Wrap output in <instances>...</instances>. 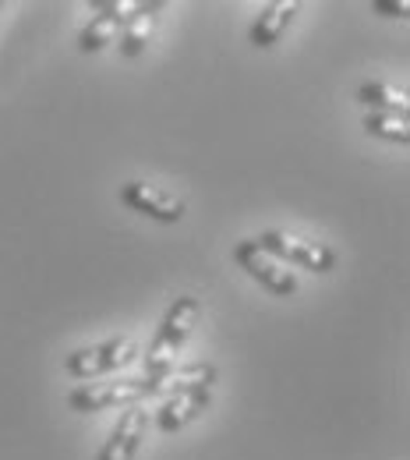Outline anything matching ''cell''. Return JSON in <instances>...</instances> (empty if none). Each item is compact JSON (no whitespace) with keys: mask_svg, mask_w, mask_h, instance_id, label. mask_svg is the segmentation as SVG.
Returning <instances> with one entry per match:
<instances>
[{"mask_svg":"<svg viewBox=\"0 0 410 460\" xmlns=\"http://www.w3.org/2000/svg\"><path fill=\"white\" fill-rule=\"evenodd\" d=\"M216 383V365L213 361H188L180 368H170L160 383V394L163 397H174V394H188V390H213Z\"/></svg>","mask_w":410,"mask_h":460,"instance_id":"7c38bea8","label":"cell"},{"mask_svg":"<svg viewBox=\"0 0 410 460\" xmlns=\"http://www.w3.org/2000/svg\"><path fill=\"white\" fill-rule=\"evenodd\" d=\"M266 255H273L276 262H293L308 273H333L336 270V252L322 241H304L293 237L287 230H262L258 237H251Z\"/></svg>","mask_w":410,"mask_h":460,"instance_id":"3957f363","label":"cell"},{"mask_svg":"<svg viewBox=\"0 0 410 460\" xmlns=\"http://www.w3.org/2000/svg\"><path fill=\"white\" fill-rule=\"evenodd\" d=\"M209 403H213V394H209V390L174 394V397H167L163 407L156 411V425H160V432H180V429H188Z\"/></svg>","mask_w":410,"mask_h":460,"instance_id":"30bf717a","label":"cell"},{"mask_svg":"<svg viewBox=\"0 0 410 460\" xmlns=\"http://www.w3.org/2000/svg\"><path fill=\"white\" fill-rule=\"evenodd\" d=\"M198 315H202V301H198V297H191V294L174 297V305L167 308V315H163V323H160L153 344L145 350V376H167V372L174 368L177 350L191 337Z\"/></svg>","mask_w":410,"mask_h":460,"instance_id":"6da1fadb","label":"cell"},{"mask_svg":"<svg viewBox=\"0 0 410 460\" xmlns=\"http://www.w3.org/2000/svg\"><path fill=\"white\" fill-rule=\"evenodd\" d=\"M371 7H375L379 14H393V18H407V14H410L407 0H404V4H393V0H375Z\"/></svg>","mask_w":410,"mask_h":460,"instance_id":"9a60e30c","label":"cell"},{"mask_svg":"<svg viewBox=\"0 0 410 460\" xmlns=\"http://www.w3.org/2000/svg\"><path fill=\"white\" fill-rule=\"evenodd\" d=\"M138 358V344L127 341V337H114V341H103L96 347H82L74 354H67L64 368L74 376V379H100V376H114L120 368H127L131 361Z\"/></svg>","mask_w":410,"mask_h":460,"instance_id":"277c9868","label":"cell"},{"mask_svg":"<svg viewBox=\"0 0 410 460\" xmlns=\"http://www.w3.org/2000/svg\"><path fill=\"white\" fill-rule=\"evenodd\" d=\"M301 11V4L297 0H273V4H266L262 11H258V18L251 22V32H248V40H251V47H258V50H269V47H276L280 43V36L291 29L293 14Z\"/></svg>","mask_w":410,"mask_h":460,"instance_id":"9c48e42d","label":"cell"},{"mask_svg":"<svg viewBox=\"0 0 410 460\" xmlns=\"http://www.w3.org/2000/svg\"><path fill=\"white\" fill-rule=\"evenodd\" d=\"M145 432H149V411H145L142 403L124 407V414L118 418V425H114V432H110L107 447L100 450L96 460H135L142 439H145Z\"/></svg>","mask_w":410,"mask_h":460,"instance_id":"ba28073f","label":"cell"},{"mask_svg":"<svg viewBox=\"0 0 410 460\" xmlns=\"http://www.w3.org/2000/svg\"><path fill=\"white\" fill-rule=\"evenodd\" d=\"M120 202L131 206L135 213H145L149 220H160V224H177L184 217V202L180 199L163 191L160 184H145V181H127L120 188Z\"/></svg>","mask_w":410,"mask_h":460,"instance_id":"8992f818","label":"cell"},{"mask_svg":"<svg viewBox=\"0 0 410 460\" xmlns=\"http://www.w3.org/2000/svg\"><path fill=\"white\" fill-rule=\"evenodd\" d=\"M364 131L375 135V138H386V142H400V146L410 142V124L404 117L393 114H368L364 117Z\"/></svg>","mask_w":410,"mask_h":460,"instance_id":"5bb4252c","label":"cell"},{"mask_svg":"<svg viewBox=\"0 0 410 460\" xmlns=\"http://www.w3.org/2000/svg\"><path fill=\"white\" fill-rule=\"evenodd\" d=\"M160 11H163V4H156V0H149V4H131V14H127V22H124V29H120V36H118V47L124 58H138V54L145 50V43H149V36H153V29H156Z\"/></svg>","mask_w":410,"mask_h":460,"instance_id":"8fae6325","label":"cell"},{"mask_svg":"<svg viewBox=\"0 0 410 460\" xmlns=\"http://www.w3.org/2000/svg\"><path fill=\"white\" fill-rule=\"evenodd\" d=\"M234 259H237V266H240L251 280H258L266 290H273V294H280V297H287V294L297 290V277H293L284 262H276L273 255H266L255 241H240L234 248Z\"/></svg>","mask_w":410,"mask_h":460,"instance_id":"5b68a950","label":"cell"},{"mask_svg":"<svg viewBox=\"0 0 410 460\" xmlns=\"http://www.w3.org/2000/svg\"><path fill=\"white\" fill-rule=\"evenodd\" d=\"M131 14V4L124 0H110V4H96V14L89 18V25L78 32V50L82 54H100L103 47L118 43L120 29Z\"/></svg>","mask_w":410,"mask_h":460,"instance_id":"52a82bcc","label":"cell"},{"mask_svg":"<svg viewBox=\"0 0 410 460\" xmlns=\"http://www.w3.org/2000/svg\"><path fill=\"white\" fill-rule=\"evenodd\" d=\"M163 376H138V379H110V383H85L71 390L67 403L74 411H110V407H135L160 394Z\"/></svg>","mask_w":410,"mask_h":460,"instance_id":"7a4b0ae2","label":"cell"},{"mask_svg":"<svg viewBox=\"0 0 410 460\" xmlns=\"http://www.w3.org/2000/svg\"><path fill=\"white\" fill-rule=\"evenodd\" d=\"M357 100L368 107V114H393L407 120V111H410L407 93H400V89H393L386 82H364L357 89Z\"/></svg>","mask_w":410,"mask_h":460,"instance_id":"4fadbf2b","label":"cell"}]
</instances>
